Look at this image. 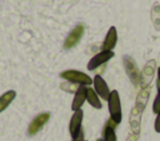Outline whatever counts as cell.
Segmentation results:
<instances>
[{"instance_id":"2","label":"cell","mask_w":160,"mask_h":141,"mask_svg":"<svg viewBox=\"0 0 160 141\" xmlns=\"http://www.w3.org/2000/svg\"><path fill=\"white\" fill-rule=\"evenodd\" d=\"M60 76L70 82H75V84L84 85V86L90 85L92 82V79L89 75H86L81 71H78V70H65L60 74Z\"/></svg>"},{"instance_id":"19","label":"cell","mask_w":160,"mask_h":141,"mask_svg":"<svg viewBox=\"0 0 160 141\" xmlns=\"http://www.w3.org/2000/svg\"><path fill=\"white\" fill-rule=\"evenodd\" d=\"M156 85H158V90H159V94H160V67L158 70V81H156Z\"/></svg>"},{"instance_id":"10","label":"cell","mask_w":160,"mask_h":141,"mask_svg":"<svg viewBox=\"0 0 160 141\" xmlns=\"http://www.w3.org/2000/svg\"><path fill=\"white\" fill-rule=\"evenodd\" d=\"M86 86L84 85H80L75 92V96H74V100H72V104H71V110L74 111H78L81 109L82 104L85 102L86 100Z\"/></svg>"},{"instance_id":"8","label":"cell","mask_w":160,"mask_h":141,"mask_svg":"<svg viewBox=\"0 0 160 141\" xmlns=\"http://www.w3.org/2000/svg\"><path fill=\"white\" fill-rule=\"evenodd\" d=\"M114 56L112 51H100L99 54H96L92 59H90L89 64H88V69L89 70H95L96 67H99L100 65H104L108 60H110Z\"/></svg>"},{"instance_id":"5","label":"cell","mask_w":160,"mask_h":141,"mask_svg":"<svg viewBox=\"0 0 160 141\" xmlns=\"http://www.w3.org/2000/svg\"><path fill=\"white\" fill-rule=\"evenodd\" d=\"M82 34H84V26H82L81 24L76 25V26L70 31V34L68 35V37L65 39L64 49L74 47V46L80 41V39L82 37Z\"/></svg>"},{"instance_id":"13","label":"cell","mask_w":160,"mask_h":141,"mask_svg":"<svg viewBox=\"0 0 160 141\" xmlns=\"http://www.w3.org/2000/svg\"><path fill=\"white\" fill-rule=\"evenodd\" d=\"M149 94H150V89L149 87H145V89H142L140 92H139V95H138V99H136V110H139L140 112L144 110V107H145V105H146V102H148V99H149Z\"/></svg>"},{"instance_id":"12","label":"cell","mask_w":160,"mask_h":141,"mask_svg":"<svg viewBox=\"0 0 160 141\" xmlns=\"http://www.w3.org/2000/svg\"><path fill=\"white\" fill-rule=\"evenodd\" d=\"M118 126V124L109 119L105 127H104V141H116V135H115V127Z\"/></svg>"},{"instance_id":"9","label":"cell","mask_w":160,"mask_h":141,"mask_svg":"<svg viewBox=\"0 0 160 141\" xmlns=\"http://www.w3.org/2000/svg\"><path fill=\"white\" fill-rule=\"evenodd\" d=\"M92 82H94L95 92L98 94V96H100L102 100H108L109 96H110V90H109L108 84L105 82V80L100 75H96L92 79Z\"/></svg>"},{"instance_id":"3","label":"cell","mask_w":160,"mask_h":141,"mask_svg":"<svg viewBox=\"0 0 160 141\" xmlns=\"http://www.w3.org/2000/svg\"><path fill=\"white\" fill-rule=\"evenodd\" d=\"M82 116H84V112L82 110H78V111H74L71 119H70V124H69V131H70V135L72 139H76L78 135L80 134L81 131V122H82Z\"/></svg>"},{"instance_id":"7","label":"cell","mask_w":160,"mask_h":141,"mask_svg":"<svg viewBox=\"0 0 160 141\" xmlns=\"http://www.w3.org/2000/svg\"><path fill=\"white\" fill-rule=\"evenodd\" d=\"M50 119V114L49 112H42V114H39L36 117H34V120L30 122L29 125V129H28V134L30 136H34Z\"/></svg>"},{"instance_id":"1","label":"cell","mask_w":160,"mask_h":141,"mask_svg":"<svg viewBox=\"0 0 160 141\" xmlns=\"http://www.w3.org/2000/svg\"><path fill=\"white\" fill-rule=\"evenodd\" d=\"M108 106L110 111V119L119 125L121 121V104H120V97L116 90H112L110 92V96L108 99Z\"/></svg>"},{"instance_id":"6","label":"cell","mask_w":160,"mask_h":141,"mask_svg":"<svg viewBox=\"0 0 160 141\" xmlns=\"http://www.w3.org/2000/svg\"><path fill=\"white\" fill-rule=\"evenodd\" d=\"M154 72H155V60H150L145 65L144 70L140 74V81H139V84H140V86L142 89H145V87H148L150 85V81H151V79L154 76Z\"/></svg>"},{"instance_id":"16","label":"cell","mask_w":160,"mask_h":141,"mask_svg":"<svg viewBox=\"0 0 160 141\" xmlns=\"http://www.w3.org/2000/svg\"><path fill=\"white\" fill-rule=\"evenodd\" d=\"M151 20L156 30H160V5L155 4L151 10Z\"/></svg>"},{"instance_id":"14","label":"cell","mask_w":160,"mask_h":141,"mask_svg":"<svg viewBox=\"0 0 160 141\" xmlns=\"http://www.w3.org/2000/svg\"><path fill=\"white\" fill-rule=\"evenodd\" d=\"M15 96H16V92L14 90H9L0 96V112L4 111L11 104V101L15 99Z\"/></svg>"},{"instance_id":"20","label":"cell","mask_w":160,"mask_h":141,"mask_svg":"<svg viewBox=\"0 0 160 141\" xmlns=\"http://www.w3.org/2000/svg\"><path fill=\"white\" fill-rule=\"evenodd\" d=\"M136 139H138V134H134V135H130V137L126 141H136Z\"/></svg>"},{"instance_id":"18","label":"cell","mask_w":160,"mask_h":141,"mask_svg":"<svg viewBox=\"0 0 160 141\" xmlns=\"http://www.w3.org/2000/svg\"><path fill=\"white\" fill-rule=\"evenodd\" d=\"M155 131L160 132V114L156 116V120H155Z\"/></svg>"},{"instance_id":"11","label":"cell","mask_w":160,"mask_h":141,"mask_svg":"<svg viewBox=\"0 0 160 141\" xmlns=\"http://www.w3.org/2000/svg\"><path fill=\"white\" fill-rule=\"evenodd\" d=\"M116 41H118V34H116V29L114 26H111L106 34V37L104 40V44H102V51H111L115 45H116Z\"/></svg>"},{"instance_id":"21","label":"cell","mask_w":160,"mask_h":141,"mask_svg":"<svg viewBox=\"0 0 160 141\" xmlns=\"http://www.w3.org/2000/svg\"><path fill=\"white\" fill-rule=\"evenodd\" d=\"M72 141H84V140H82V131H80V134L78 135V137H76V139H74Z\"/></svg>"},{"instance_id":"15","label":"cell","mask_w":160,"mask_h":141,"mask_svg":"<svg viewBox=\"0 0 160 141\" xmlns=\"http://www.w3.org/2000/svg\"><path fill=\"white\" fill-rule=\"evenodd\" d=\"M86 100H88V102L92 106V107H95V109H101V102H100V99H99V96H98V94L95 92V90H92L91 87H88L86 89Z\"/></svg>"},{"instance_id":"17","label":"cell","mask_w":160,"mask_h":141,"mask_svg":"<svg viewBox=\"0 0 160 141\" xmlns=\"http://www.w3.org/2000/svg\"><path fill=\"white\" fill-rule=\"evenodd\" d=\"M152 111H154L156 115L160 114V94H158L156 97H155V100H154V104H152Z\"/></svg>"},{"instance_id":"22","label":"cell","mask_w":160,"mask_h":141,"mask_svg":"<svg viewBox=\"0 0 160 141\" xmlns=\"http://www.w3.org/2000/svg\"><path fill=\"white\" fill-rule=\"evenodd\" d=\"M96 141H104V140H102V139H98Z\"/></svg>"},{"instance_id":"4","label":"cell","mask_w":160,"mask_h":141,"mask_svg":"<svg viewBox=\"0 0 160 141\" xmlns=\"http://www.w3.org/2000/svg\"><path fill=\"white\" fill-rule=\"evenodd\" d=\"M124 66H125V70H126V74L129 75L131 82L134 85H139V81H140V72L138 70V66L135 64V61L130 57V56H125L124 57Z\"/></svg>"}]
</instances>
